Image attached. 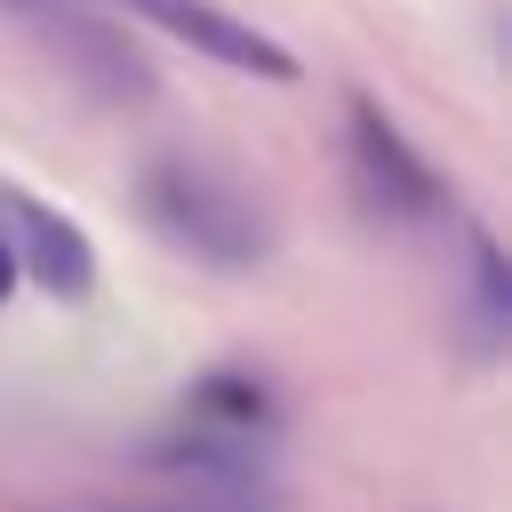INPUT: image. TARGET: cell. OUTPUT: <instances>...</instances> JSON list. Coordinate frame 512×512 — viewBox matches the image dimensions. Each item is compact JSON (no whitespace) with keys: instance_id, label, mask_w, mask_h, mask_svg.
<instances>
[{"instance_id":"obj_7","label":"cell","mask_w":512,"mask_h":512,"mask_svg":"<svg viewBox=\"0 0 512 512\" xmlns=\"http://www.w3.org/2000/svg\"><path fill=\"white\" fill-rule=\"evenodd\" d=\"M184 424H208V432H232V440H272L280 432V384L224 360V368H200L184 384Z\"/></svg>"},{"instance_id":"obj_4","label":"cell","mask_w":512,"mask_h":512,"mask_svg":"<svg viewBox=\"0 0 512 512\" xmlns=\"http://www.w3.org/2000/svg\"><path fill=\"white\" fill-rule=\"evenodd\" d=\"M0 240L16 248V272L40 296H56V304H88L96 296V248H88V232L64 208H48L40 192L8 184V176H0Z\"/></svg>"},{"instance_id":"obj_6","label":"cell","mask_w":512,"mask_h":512,"mask_svg":"<svg viewBox=\"0 0 512 512\" xmlns=\"http://www.w3.org/2000/svg\"><path fill=\"white\" fill-rule=\"evenodd\" d=\"M456 336L472 344V360H496L512 336V264L472 216H456Z\"/></svg>"},{"instance_id":"obj_8","label":"cell","mask_w":512,"mask_h":512,"mask_svg":"<svg viewBox=\"0 0 512 512\" xmlns=\"http://www.w3.org/2000/svg\"><path fill=\"white\" fill-rule=\"evenodd\" d=\"M16 280H24V272H16V248H8V240H0V304H8V296H16Z\"/></svg>"},{"instance_id":"obj_3","label":"cell","mask_w":512,"mask_h":512,"mask_svg":"<svg viewBox=\"0 0 512 512\" xmlns=\"http://www.w3.org/2000/svg\"><path fill=\"white\" fill-rule=\"evenodd\" d=\"M32 24H40V40L56 48V64L88 88V96H104V104H144L160 80H152V64H144V48L128 40V32H112L104 16H88L80 0H16Z\"/></svg>"},{"instance_id":"obj_2","label":"cell","mask_w":512,"mask_h":512,"mask_svg":"<svg viewBox=\"0 0 512 512\" xmlns=\"http://www.w3.org/2000/svg\"><path fill=\"white\" fill-rule=\"evenodd\" d=\"M344 168H352V200H360V216L384 224V232L432 224V216L448 208L440 168L408 144V128H400L376 96H352V104H344Z\"/></svg>"},{"instance_id":"obj_1","label":"cell","mask_w":512,"mask_h":512,"mask_svg":"<svg viewBox=\"0 0 512 512\" xmlns=\"http://www.w3.org/2000/svg\"><path fill=\"white\" fill-rule=\"evenodd\" d=\"M136 216H144L176 256H192V264H208V272H256V264L272 256L264 208H256L224 168H208V160H192V152H152V160L136 168Z\"/></svg>"},{"instance_id":"obj_5","label":"cell","mask_w":512,"mask_h":512,"mask_svg":"<svg viewBox=\"0 0 512 512\" xmlns=\"http://www.w3.org/2000/svg\"><path fill=\"white\" fill-rule=\"evenodd\" d=\"M112 8L144 16L152 32H176L192 56L224 64V72H248V80H296V56H288L272 32H256L248 16L216 8V0H112Z\"/></svg>"}]
</instances>
